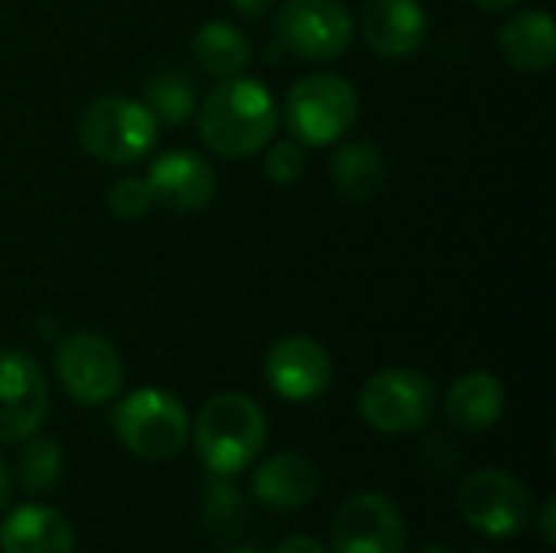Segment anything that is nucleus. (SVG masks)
<instances>
[{"instance_id":"obj_33","label":"nucleus","mask_w":556,"mask_h":553,"mask_svg":"<svg viewBox=\"0 0 556 553\" xmlns=\"http://www.w3.org/2000/svg\"><path fill=\"white\" fill-rule=\"evenodd\" d=\"M476 553H489V551H476Z\"/></svg>"},{"instance_id":"obj_15","label":"nucleus","mask_w":556,"mask_h":553,"mask_svg":"<svg viewBox=\"0 0 556 553\" xmlns=\"http://www.w3.org/2000/svg\"><path fill=\"white\" fill-rule=\"evenodd\" d=\"M362 29L378 55L407 59L427 39V13L417 0H365Z\"/></svg>"},{"instance_id":"obj_20","label":"nucleus","mask_w":556,"mask_h":553,"mask_svg":"<svg viewBox=\"0 0 556 553\" xmlns=\"http://www.w3.org/2000/svg\"><path fill=\"white\" fill-rule=\"evenodd\" d=\"M332 186L349 202H368L384 186L381 150L368 140H352L332 156Z\"/></svg>"},{"instance_id":"obj_16","label":"nucleus","mask_w":556,"mask_h":553,"mask_svg":"<svg viewBox=\"0 0 556 553\" xmlns=\"http://www.w3.org/2000/svg\"><path fill=\"white\" fill-rule=\"evenodd\" d=\"M72 525L49 505H20L0 525V553H72Z\"/></svg>"},{"instance_id":"obj_5","label":"nucleus","mask_w":556,"mask_h":553,"mask_svg":"<svg viewBox=\"0 0 556 553\" xmlns=\"http://www.w3.org/2000/svg\"><path fill=\"white\" fill-rule=\"evenodd\" d=\"M456 508L466 525L485 538L511 541L534 518V499L528 486L502 469H476L459 482Z\"/></svg>"},{"instance_id":"obj_1","label":"nucleus","mask_w":556,"mask_h":553,"mask_svg":"<svg viewBox=\"0 0 556 553\" xmlns=\"http://www.w3.org/2000/svg\"><path fill=\"white\" fill-rule=\"evenodd\" d=\"M202 143L222 160H244L261 153L277 127L274 95L257 78H225L195 108Z\"/></svg>"},{"instance_id":"obj_17","label":"nucleus","mask_w":556,"mask_h":553,"mask_svg":"<svg viewBox=\"0 0 556 553\" xmlns=\"http://www.w3.org/2000/svg\"><path fill=\"white\" fill-rule=\"evenodd\" d=\"M505 385L489 372H469L446 391V417L463 433H485L502 420Z\"/></svg>"},{"instance_id":"obj_9","label":"nucleus","mask_w":556,"mask_h":553,"mask_svg":"<svg viewBox=\"0 0 556 553\" xmlns=\"http://www.w3.org/2000/svg\"><path fill=\"white\" fill-rule=\"evenodd\" d=\"M274 26L283 49L306 62H332L352 42V13L342 0H287Z\"/></svg>"},{"instance_id":"obj_28","label":"nucleus","mask_w":556,"mask_h":553,"mask_svg":"<svg viewBox=\"0 0 556 553\" xmlns=\"http://www.w3.org/2000/svg\"><path fill=\"white\" fill-rule=\"evenodd\" d=\"M538 515H541V518H538V521H541V525H538V528H541V541H544L547 548H554V541H556V538H554L556 499H547V502H544V508H541Z\"/></svg>"},{"instance_id":"obj_8","label":"nucleus","mask_w":556,"mask_h":553,"mask_svg":"<svg viewBox=\"0 0 556 553\" xmlns=\"http://www.w3.org/2000/svg\"><path fill=\"white\" fill-rule=\"evenodd\" d=\"M55 375L75 404H108L124 385V362L114 342L98 332H72L55 345Z\"/></svg>"},{"instance_id":"obj_25","label":"nucleus","mask_w":556,"mask_h":553,"mask_svg":"<svg viewBox=\"0 0 556 553\" xmlns=\"http://www.w3.org/2000/svg\"><path fill=\"white\" fill-rule=\"evenodd\" d=\"M267 176L280 186H290L303 176L306 169V153H303V143L300 140H280L270 147L267 153V163H264Z\"/></svg>"},{"instance_id":"obj_31","label":"nucleus","mask_w":556,"mask_h":553,"mask_svg":"<svg viewBox=\"0 0 556 553\" xmlns=\"http://www.w3.org/2000/svg\"><path fill=\"white\" fill-rule=\"evenodd\" d=\"M222 553H261V551H254V548H228V551H222Z\"/></svg>"},{"instance_id":"obj_7","label":"nucleus","mask_w":556,"mask_h":553,"mask_svg":"<svg viewBox=\"0 0 556 553\" xmlns=\"http://www.w3.org/2000/svg\"><path fill=\"white\" fill-rule=\"evenodd\" d=\"M437 391L417 368H381L362 385L358 411L378 433H414L433 417Z\"/></svg>"},{"instance_id":"obj_32","label":"nucleus","mask_w":556,"mask_h":553,"mask_svg":"<svg viewBox=\"0 0 556 553\" xmlns=\"http://www.w3.org/2000/svg\"><path fill=\"white\" fill-rule=\"evenodd\" d=\"M420 553H453V551H446V548H437V544H433V548H424Z\"/></svg>"},{"instance_id":"obj_19","label":"nucleus","mask_w":556,"mask_h":553,"mask_svg":"<svg viewBox=\"0 0 556 553\" xmlns=\"http://www.w3.org/2000/svg\"><path fill=\"white\" fill-rule=\"evenodd\" d=\"M192 59L202 75L225 81L248 68L251 62V42L248 36L228 23V20H208L192 36Z\"/></svg>"},{"instance_id":"obj_18","label":"nucleus","mask_w":556,"mask_h":553,"mask_svg":"<svg viewBox=\"0 0 556 553\" xmlns=\"http://www.w3.org/2000/svg\"><path fill=\"white\" fill-rule=\"evenodd\" d=\"M498 49L508 65L518 72H544L556 59L554 16L544 10H525L515 13L502 33H498Z\"/></svg>"},{"instance_id":"obj_13","label":"nucleus","mask_w":556,"mask_h":553,"mask_svg":"<svg viewBox=\"0 0 556 553\" xmlns=\"http://www.w3.org/2000/svg\"><path fill=\"white\" fill-rule=\"evenodd\" d=\"M147 186L156 205L189 215V212H202L215 199V169L202 153L176 147L150 163Z\"/></svg>"},{"instance_id":"obj_23","label":"nucleus","mask_w":556,"mask_h":553,"mask_svg":"<svg viewBox=\"0 0 556 553\" xmlns=\"http://www.w3.org/2000/svg\"><path fill=\"white\" fill-rule=\"evenodd\" d=\"M241 521H244L241 492L235 489V482H228V476H215L205 489V499H202V525L212 535L228 538L241 528Z\"/></svg>"},{"instance_id":"obj_29","label":"nucleus","mask_w":556,"mask_h":553,"mask_svg":"<svg viewBox=\"0 0 556 553\" xmlns=\"http://www.w3.org/2000/svg\"><path fill=\"white\" fill-rule=\"evenodd\" d=\"M7 502H10V469L0 456V515L7 512Z\"/></svg>"},{"instance_id":"obj_12","label":"nucleus","mask_w":556,"mask_h":553,"mask_svg":"<svg viewBox=\"0 0 556 553\" xmlns=\"http://www.w3.org/2000/svg\"><path fill=\"white\" fill-rule=\"evenodd\" d=\"M264 378L283 401H313L332 381V359L309 336H283L267 349Z\"/></svg>"},{"instance_id":"obj_21","label":"nucleus","mask_w":556,"mask_h":553,"mask_svg":"<svg viewBox=\"0 0 556 553\" xmlns=\"http://www.w3.org/2000/svg\"><path fill=\"white\" fill-rule=\"evenodd\" d=\"M147 108L156 121L166 124H186L199 108L195 81L182 68H160L147 81Z\"/></svg>"},{"instance_id":"obj_14","label":"nucleus","mask_w":556,"mask_h":553,"mask_svg":"<svg viewBox=\"0 0 556 553\" xmlns=\"http://www.w3.org/2000/svg\"><path fill=\"white\" fill-rule=\"evenodd\" d=\"M319 486H323L319 466L300 450L274 453L251 476L254 499L274 512H296V508L309 505L319 495Z\"/></svg>"},{"instance_id":"obj_26","label":"nucleus","mask_w":556,"mask_h":553,"mask_svg":"<svg viewBox=\"0 0 556 553\" xmlns=\"http://www.w3.org/2000/svg\"><path fill=\"white\" fill-rule=\"evenodd\" d=\"M231 7L241 16H248V20H261V16H267L277 7V0H231Z\"/></svg>"},{"instance_id":"obj_2","label":"nucleus","mask_w":556,"mask_h":553,"mask_svg":"<svg viewBox=\"0 0 556 553\" xmlns=\"http://www.w3.org/2000/svg\"><path fill=\"white\" fill-rule=\"evenodd\" d=\"M267 440V417L248 394L225 391L205 401L195 417L192 443L212 476H235L257 460Z\"/></svg>"},{"instance_id":"obj_30","label":"nucleus","mask_w":556,"mask_h":553,"mask_svg":"<svg viewBox=\"0 0 556 553\" xmlns=\"http://www.w3.org/2000/svg\"><path fill=\"white\" fill-rule=\"evenodd\" d=\"M482 10H508V7H515V3H521V0H476Z\"/></svg>"},{"instance_id":"obj_22","label":"nucleus","mask_w":556,"mask_h":553,"mask_svg":"<svg viewBox=\"0 0 556 553\" xmlns=\"http://www.w3.org/2000/svg\"><path fill=\"white\" fill-rule=\"evenodd\" d=\"M23 453H20V469H16V479L26 492H52L62 479V469H65V453L55 440L49 437H29L23 440Z\"/></svg>"},{"instance_id":"obj_24","label":"nucleus","mask_w":556,"mask_h":553,"mask_svg":"<svg viewBox=\"0 0 556 553\" xmlns=\"http://www.w3.org/2000/svg\"><path fill=\"white\" fill-rule=\"evenodd\" d=\"M153 205L156 202H153V192H150L147 179H137V176H127V179L114 183V189L108 192V209L117 218H143Z\"/></svg>"},{"instance_id":"obj_3","label":"nucleus","mask_w":556,"mask_h":553,"mask_svg":"<svg viewBox=\"0 0 556 553\" xmlns=\"http://www.w3.org/2000/svg\"><path fill=\"white\" fill-rule=\"evenodd\" d=\"M78 143L88 156L108 166H130L156 143V117L147 104L104 95L94 98L78 117Z\"/></svg>"},{"instance_id":"obj_27","label":"nucleus","mask_w":556,"mask_h":553,"mask_svg":"<svg viewBox=\"0 0 556 553\" xmlns=\"http://www.w3.org/2000/svg\"><path fill=\"white\" fill-rule=\"evenodd\" d=\"M274 553H326L323 551V544L319 541H313V538H306V535H293V538H287L280 548Z\"/></svg>"},{"instance_id":"obj_10","label":"nucleus","mask_w":556,"mask_h":553,"mask_svg":"<svg viewBox=\"0 0 556 553\" xmlns=\"http://www.w3.org/2000/svg\"><path fill=\"white\" fill-rule=\"evenodd\" d=\"M336 553H407V521L401 508L378 492L342 502L332 521Z\"/></svg>"},{"instance_id":"obj_6","label":"nucleus","mask_w":556,"mask_h":553,"mask_svg":"<svg viewBox=\"0 0 556 553\" xmlns=\"http://www.w3.org/2000/svg\"><path fill=\"white\" fill-rule=\"evenodd\" d=\"M287 127L303 147L336 143L358 117V91L339 75L300 78L283 104Z\"/></svg>"},{"instance_id":"obj_4","label":"nucleus","mask_w":556,"mask_h":553,"mask_svg":"<svg viewBox=\"0 0 556 553\" xmlns=\"http://www.w3.org/2000/svg\"><path fill=\"white\" fill-rule=\"evenodd\" d=\"M117 440L140 460L163 463L182 453L189 440L186 407L160 388L130 391L111 414Z\"/></svg>"},{"instance_id":"obj_11","label":"nucleus","mask_w":556,"mask_h":553,"mask_svg":"<svg viewBox=\"0 0 556 553\" xmlns=\"http://www.w3.org/2000/svg\"><path fill=\"white\" fill-rule=\"evenodd\" d=\"M49 407V388L39 365L16 349H0V443L29 440Z\"/></svg>"}]
</instances>
